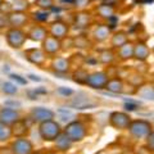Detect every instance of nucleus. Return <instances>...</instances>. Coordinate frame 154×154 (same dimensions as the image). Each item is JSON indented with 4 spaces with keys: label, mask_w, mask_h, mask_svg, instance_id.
<instances>
[{
    "label": "nucleus",
    "mask_w": 154,
    "mask_h": 154,
    "mask_svg": "<svg viewBox=\"0 0 154 154\" xmlns=\"http://www.w3.org/2000/svg\"><path fill=\"white\" fill-rule=\"evenodd\" d=\"M127 131H128V135L135 141H143V140H145L149 136V134L153 131L152 121L144 119V118L132 119L127 128Z\"/></svg>",
    "instance_id": "1"
},
{
    "label": "nucleus",
    "mask_w": 154,
    "mask_h": 154,
    "mask_svg": "<svg viewBox=\"0 0 154 154\" xmlns=\"http://www.w3.org/2000/svg\"><path fill=\"white\" fill-rule=\"evenodd\" d=\"M63 132L73 141V144L81 143L88 137L89 127H88V125L84 121H81V119H73V121L68 122L63 127Z\"/></svg>",
    "instance_id": "2"
},
{
    "label": "nucleus",
    "mask_w": 154,
    "mask_h": 154,
    "mask_svg": "<svg viewBox=\"0 0 154 154\" xmlns=\"http://www.w3.org/2000/svg\"><path fill=\"white\" fill-rule=\"evenodd\" d=\"M37 132L42 141L54 143L55 139L63 132V127L60 126V123L58 121L51 119V121H46V122H42L38 125Z\"/></svg>",
    "instance_id": "3"
},
{
    "label": "nucleus",
    "mask_w": 154,
    "mask_h": 154,
    "mask_svg": "<svg viewBox=\"0 0 154 154\" xmlns=\"http://www.w3.org/2000/svg\"><path fill=\"white\" fill-rule=\"evenodd\" d=\"M27 32H25L22 28H8L5 32V40L7 44L12 48V49H21L27 41Z\"/></svg>",
    "instance_id": "4"
},
{
    "label": "nucleus",
    "mask_w": 154,
    "mask_h": 154,
    "mask_svg": "<svg viewBox=\"0 0 154 154\" xmlns=\"http://www.w3.org/2000/svg\"><path fill=\"white\" fill-rule=\"evenodd\" d=\"M131 121L132 118L130 113L123 112V110H114V112L109 113V119H108L109 126L113 127L114 130H118V131L127 130Z\"/></svg>",
    "instance_id": "5"
},
{
    "label": "nucleus",
    "mask_w": 154,
    "mask_h": 154,
    "mask_svg": "<svg viewBox=\"0 0 154 154\" xmlns=\"http://www.w3.org/2000/svg\"><path fill=\"white\" fill-rule=\"evenodd\" d=\"M68 105H69L71 108L84 110V109L96 108V107H98V102L94 100L90 95H88L86 93L80 91V93L75 94L73 98H71V100L68 102Z\"/></svg>",
    "instance_id": "6"
},
{
    "label": "nucleus",
    "mask_w": 154,
    "mask_h": 154,
    "mask_svg": "<svg viewBox=\"0 0 154 154\" xmlns=\"http://www.w3.org/2000/svg\"><path fill=\"white\" fill-rule=\"evenodd\" d=\"M28 118H30L33 123L40 125L42 122L54 119L55 112L46 107H33L30 109V112H28Z\"/></svg>",
    "instance_id": "7"
},
{
    "label": "nucleus",
    "mask_w": 154,
    "mask_h": 154,
    "mask_svg": "<svg viewBox=\"0 0 154 154\" xmlns=\"http://www.w3.org/2000/svg\"><path fill=\"white\" fill-rule=\"evenodd\" d=\"M12 154H32L35 152V145L28 137H16L9 143Z\"/></svg>",
    "instance_id": "8"
},
{
    "label": "nucleus",
    "mask_w": 154,
    "mask_h": 154,
    "mask_svg": "<svg viewBox=\"0 0 154 154\" xmlns=\"http://www.w3.org/2000/svg\"><path fill=\"white\" fill-rule=\"evenodd\" d=\"M109 79L110 77L105 71H96L93 73H89L86 86H89L94 90H103L105 89V85H107Z\"/></svg>",
    "instance_id": "9"
},
{
    "label": "nucleus",
    "mask_w": 154,
    "mask_h": 154,
    "mask_svg": "<svg viewBox=\"0 0 154 154\" xmlns=\"http://www.w3.org/2000/svg\"><path fill=\"white\" fill-rule=\"evenodd\" d=\"M48 30H49V35L58 38V40L63 41L64 38L68 36V32H69V25L68 23H66L64 21H62V19H57V21L51 22L49 27H48Z\"/></svg>",
    "instance_id": "10"
},
{
    "label": "nucleus",
    "mask_w": 154,
    "mask_h": 154,
    "mask_svg": "<svg viewBox=\"0 0 154 154\" xmlns=\"http://www.w3.org/2000/svg\"><path fill=\"white\" fill-rule=\"evenodd\" d=\"M21 117V113H19L18 109L14 108H9V107H4L0 109V122L8 125V126H13L17 121H19Z\"/></svg>",
    "instance_id": "11"
},
{
    "label": "nucleus",
    "mask_w": 154,
    "mask_h": 154,
    "mask_svg": "<svg viewBox=\"0 0 154 154\" xmlns=\"http://www.w3.org/2000/svg\"><path fill=\"white\" fill-rule=\"evenodd\" d=\"M25 57L26 59L30 62V63L35 64L37 67H42L45 64L46 62V54L45 51L42 49H36V48H33V49H28L25 51Z\"/></svg>",
    "instance_id": "12"
},
{
    "label": "nucleus",
    "mask_w": 154,
    "mask_h": 154,
    "mask_svg": "<svg viewBox=\"0 0 154 154\" xmlns=\"http://www.w3.org/2000/svg\"><path fill=\"white\" fill-rule=\"evenodd\" d=\"M41 49L45 51L46 55H57L62 50V41L49 35L41 42Z\"/></svg>",
    "instance_id": "13"
},
{
    "label": "nucleus",
    "mask_w": 154,
    "mask_h": 154,
    "mask_svg": "<svg viewBox=\"0 0 154 154\" xmlns=\"http://www.w3.org/2000/svg\"><path fill=\"white\" fill-rule=\"evenodd\" d=\"M9 26L13 28H22L25 27L28 21H30V16L26 12H12L7 17Z\"/></svg>",
    "instance_id": "14"
},
{
    "label": "nucleus",
    "mask_w": 154,
    "mask_h": 154,
    "mask_svg": "<svg viewBox=\"0 0 154 154\" xmlns=\"http://www.w3.org/2000/svg\"><path fill=\"white\" fill-rule=\"evenodd\" d=\"M48 36H49V30L45 26H41V25L32 26L27 31V37L36 42H42Z\"/></svg>",
    "instance_id": "15"
},
{
    "label": "nucleus",
    "mask_w": 154,
    "mask_h": 154,
    "mask_svg": "<svg viewBox=\"0 0 154 154\" xmlns=\"http://www.w3.org/2000/svg\"><path fill=\"white\" fill-rule=\"evenodd\" d=\"M50 67L53 68V72L68 75V72L71 69V59H67L64 57H54L51 59Z\"/></svg>",
    "instance_id": "16"
},
{
    "label": "nucleus",
    "mask_w": 154,
    "mask_h": 154,
    "mask_svg": "<svg viewBox=\"0 0 154 154\" xmlns=\"http://www.w3.org/2000/svg\"><path fill=\"white\" fill-rule=\"evenodd\" d=\"M13 139L16 137H27L30 134V125H28V118H21L19 121L12 126Z\"/></svg>",
    "instance_id": "17"
},
{
    "label": "nucleus",
    "mask_w": 154,
    "mask_h": 154,
    "mask_svg": "<svg viewBox=\"0 0 154 154\" xmlns=\"http://www.w3.org/2000/svg\"><path fill=\"white\" fill-rule=\"evenodd\" d=\"M72 145H73V141H72L64 132H62L59 136L55 139V141H54V149H55V152L63 153V154H66L67 152H69L71 149H72Z\"/></svg>",
    "instance_id": "18"
},
{
    "label": "nucleus",
    "mask_w": 154,
    "mask_h": 154,
    "mask_svg": "<svg viewBox=\"0 0 154 154\" xmlns=\"http://www.w3.org/2000/svg\"><path fill=\"white\" fill-rule=\"evenodd\" d=\"M91 23V14L86 11H79L73 17V26L75 28L82 30V28H88Z\"/></svg>",
    "instance_id": "19"
},
{
    "label": "nucleus",
    "mask_w": 154,
    "mask_h": 154,
    "mask_svg": "<svg viewBox=\"0 0 154 154\" xmlns=\"http://www.w3.org/2000/svg\"><path fill=\"white\" fill-rule=\"evenodd\" d=\"M105 90L109 91L110 94H122L125 91V82L122 79H119L118 76L110 77L108 80L107 85H105Z\"/></svg>",
    "instance_id": "20"
},
{
    "label": "nucleus",
    "mask_w": 154,
    "mask_h": 154,
    "mask_svg": "<svg viewBox=\"0 0 154 154\" xmlns=\"http://www.w3.org/2000/svg\"><path fill=\"white\" fill-rule=\"evenodd\" d=\"M110 35V28L108 25H98L93 31V38L96 42H104Z\"/></svg>",
    "instance_id": "21"
},
{
    "label": "nucleus",
    "mask_w": 154,
    "mask_h": 154,
    "mask_svg": "<svg viewBox=\"0 0 154 154\" xmlns=\"http://www.w3.org/2000/svg\"><path fill=\"white\" fill-rule=\"evenodd\" d=\"M150 54V50H149V46L145 42H136L134 44V58H136L137 60H146Z\"/></svg>",
    "instance_id": "22"
},
{
    "label": "nucleus",
    "mask_w": 154,
    "mask_h": 154,
    "mask_svg": "<svg viewBox=\"0 0 154 154\" xmlns=\"http://www.w3.org/2000/svg\"><path fill=\"white\" fill-rule=\"evenodd\" d=\"M139 98L154 102V85H141L136 90Z\"/></svg>",
    "instance_id": "23"
},
{
    "label": "nucleus",
    "mask_w": 154,
    "mask_h": 154,
    "mask_svg": "<svg viewBox=\"0 0 154 154\" xmlns=\"http://www.w3.org/2000/svg\"><path fill=\"white\" fill-rule=\"evenodd\" d=\"M117 55L121 60H128L134 58V44L131 41H127L123 46H121L117 51Z\"/></svg>",
    "instance_id": "24"
},
{
    "label": "nucleus",
    "mask_w": 154,
    "mask_h": 154,
    "mask_svg": "<svg viewBox=\"0 0 154 154\" xmlns=\"http://www.w3.org/2000/svg\"><path fill=\"white\" fill-rule=\"evenodd\" d=\"M128 41V37H127V33L125 31H118L116 32L114 35L112 36V40H110V44L114 49H119L121 46H123L126 42Z\"/></svg>",
    "instance_id": "25"
},
{
    "label": "nucleus",
    "mask_w": 154,
    "mask_h": 154,
    "mask_svg": "<svg viewBox=\"0 0 154 154\" xmlns=\"http://www.w3.org/2000/svg\"><path fill=\"white\" fill-rule=\"evenodd\" d=\"M13 139V131H12V126L0 122V144H5V143H11Z\"/></svg>",
    "instance_id": "26"
},
{
    "label": "nucleus",
    "mask_w": 154,
    "mask_h": 154,
    "mask_svg": "<svg viewBox=\"0 0 154 154\" xmlns=\"http://www.w3.org/2000/svg\"><path fill=\"white\" fill-rule=\"evenodd\" d=\"M88 77H89V72L85 68H81V67L72 72V80L79 85H86Z\"/></svg>",
    "instance_id": "27"
},
{
    "label": "nucleus",
    "mask_w": 154,
    "mask_h": 154,
    "mask_svg": "<svg viewBox=\"0 0 154 154\" xmlns=\"http://www.w3.org/2000/svg\"><path fill=\"white\" fill-rule=\"evenodd\" d=\"M50 18V12L49 11H41V9H37V11L31 13V19L35 21L37 25L40 23H46Z\"/></svg>",
    "instance_id": "28"
},
{
    "label": "nucleus",
    "mask_w": 154,
    "mask_h": 154,
    "mask_svg": "<svg viewBox=\"0 0 154 154\" xmlns=\"http://www.w3.org/2000/svg\"><path fill=\"white\" fill-rule=\"evenodd\" d=\"M96 13H98L102 18H105V19L108 21L110 17H113V16H114V7H113V5H108V4L102 3L98 8H96Z\"/></svg>",
    "instance_id": "29"
},
{
    "label": "nucleus",
    "mask_w": 154,
    "mask_h": 154,
    "mask_svg": "<svg viewBox=\"0 0 154 154\" xmlns=\"http://www.w3.org/2000/svg\"><path fill=\"white\" fill-rule=\"evenodd\" d=\"M116 59V54L112 49H103L100 50L98 55V60L103 64H110Z\"/></svg>",
    "instance_id": "30"
},
{
    "label": "nucleus",
    "mask_w": 154,
    "mask_h": 154,
    "mask_svg": "<svg viewBox=\"0 0 154 154\" xmlns=\"http://www.w3.org/2000/svg\"><path fill=\"white\" fill-rule=\"evenodd\" d=\"M31 7L30 0H13L12 2V8L13 12H26Z\"/></svg>",
    "instance_id": "31"
},
{
    "label": "nucleus",
    "mask_w": 154,
    "mask_h": 154,
    "mask_svg": "<svg viewBox=\"0 0 154 154\" xmlns=\"http://www.w3.org/2000/svg\"><path fill=\"white\" fill-rule=\"evenodd\" d=\"M2 91L5 95L14 96L18 93V86H17V84H13L12 81H5V82L2 84Z\"/></svg>",
    "instance_id": "32"
},
{
    "label": "nucleus",
    "mask_w": 154,
    "mask_h": 154,
    "mask_svg": "<svg viewBox=\"0 0 154 154\" xmlns=\"http://www.w3.org/2000/svg\"><path fill=\"white\" fill-rule=\"evenodd\" d=\"M33 4L41 11H51V8L55 5V0H35Z\"/></svg>",
    "instance_id": "33"
},
{
    "label": "nucleus",
    "mask_w": 154,
    "mask_h": 154,
    "mask_svg": "<svg viewBox=\"0 0 154 154\" xmlns=\"http://www.w3.org/2000/svg\"><path fill=\"white\" fill-rule=\"evenodd\" d=\"M88 44H89L88 37H85V36H82V35L77 36V37H75V38H72V45L76 46V48H80V49L88 48Z\"/></svg>",
    "instance_id": "34"
},
{
    "label": "nucleus",
    "mask_w": 154,
    "mask_h": 154,
    "mask_svg": "<svg viewBox=\"0 0 154 154\" xmlns=\"http://www.w3.org/2000/svg\"><path fill=\"white\" fill-rule=\"evenodd\" d=\"M144 143H145L144 145L146 146L148 150L152 154H154V130L150 134H149V136L145 139V140H144Z\"/></svg>",
    "instance_id": "35"
},
{
    "label": "nucleus",
    "mask_w": 154,
    "mask_h": 154,
    "mask_svg": "<svg viewBox=\"0 0 154 154\" xmlns=\"http://www.w3.org/2000/svg\"><path fill=\"white\" fill-rule=\"evenodd\" d=\"M123 107H125V109H126V110H128V112H132V110L140 109V108H139V107H140V103H137L136 100L128 99V102H125Z\"/></svg>",
    "instance_id": "36"
},
{
    "label": "nucleus",
    "mask_w": 154,
    "mask_h": 154,
    "mask_svg": "<svg viewBox=\"0 0 154 154\" xmlns=\"http://www.w3.org/2000/svg\"><path fill=\"white\" fill-rule=\"evenodd\" d=\"M91 0H73V8L79 9V11H85V8L90 5Z\"/></svg>",
    "instance_id": "37"
},
{
    "label": "nucleus",
    "mask_w": 154,
    "mask_h": 154,
    "mask_svg": "<svg viewBox=\"0 0 154 154\" xmlns=\"http://www.w3.org/2000/svg\"><path fill=\"white\" fill-rule=\"evenodd\" d=\"M57 93L62 96H64V98H69V96L75 95V91L69 88H66V86H59V88L57 89Z\"/></svg>",
    "instance_id": "38"
},
{
    "label": "nucleus",
    "mask_w": 154,
    "mask_h": 154,
    "mask_svg": "<svg viewBox=\"0 0 154 154\" xmlns=\"http://www.w3.org/2000/svg\"><path fill=\"white\" fill-rule=\"evenodd\" d=\"M9 79L14 82H17L18 85H27V79L26 77H22L18 73H9Z\"/></svg>",
    "instance_id": "39"
},
{
    "label": "nucleus",
    "mask_w": 154,
    "mask_h": 154,
    "mask_svg": "<svg viewBox=\"0 0 154 154\" xmlns=\"http://www.w3.org/2000/svg\"><path fill=\"white\" fill-rule=\"evenodd\" d=\"M0 12L5 13V16L8 17L9 14L13 12V8H12V3H8V2H4L2 4V7H0Z\"/></svg>",
    "instance_id": "40"
},
{
    "label": "nucleus",
    "mask_w": 154,
    "mask_h": 154,
    "mask_svg": "<svg viewBox=\"0 0 154 154\" xmlns=\"http://www.w3.org/2000/svg\"><path fill=\"white\" fill-rule=\"evenodd\" d=\"M117 23H118V17H117V16L110 17V18L108 19V21H107V25H108V27L110 28V31L114 30L116 26H117Z\"/></svg>",
    "instance_id": "41"
},
{
    "label": "nucleus",
    "mask_w": 154,
    "mask_h": 154,
    "mask_svg": "<svg viewBox=\"0 0 154 154\" xmlns=\"http://www.w3.org/2000/svg\"><path fill=\"white\" fill-rule=\"evenodd\" d=\"M4 105H5V107H9V108L17 109L18 107H21V103H19V102H14V100H7V102L4 103Z\"/></svg>",
    "instance_id": "42"
},
{
    "label": "nucleus",
    "mask_w": 154,
    "mask_h": 154,
    "mask_svg": "<svg viewBox=\"0 0 154 154\" xmlns=\"http://www.w3.org/2000/svg\"><path fill=\"white\" fill-rule=\"evenodd\" d=\"M59 5L63 7H73V0H59Z\"/></svg>",
    "instance_id": "43"
},
{
    "label": "nucleus",
    "mask_w": 154,
    "mask_h": 154,
    "mask_svg": "<svg viewBox=\"0 0 154 154\" xmlns=\"http://www.w3.org/2000/svg\"><path fill=\"white\" fill-rule=\"evenodd\" d=\"M27 77H28V79H30L31 81H36V82H41V81H42V79H41L40 76L33 75V73H30V75H28Z\"/></svg>",
    "instance_id": "44"
},
{
    "label": "nucleus",
    "mask_w": 154,
    "mask_h": 154,
    "mask_svg": "<svg viewBox=\"0 0 154 154\" xmlns=\"http://www.w3.org/2000/svg\"><path fill=\"white\" fill-rule=\"evenodd\" d=\"M0 154H12L11 148L8 146H0Z\"/></svg>",
    "instance_id": "45"
},
{
    "label": "nucleus",
    "mask_w": 154,
    "mask_h": 154,
    "mask_svg": "<svg viewBox=\"0 0 154 154\" xmlns=\"http://www.w3.org/2000/svg\"><path fill=\"white\" fill-rule=\"evenodd\" d=\"M102 2L104 3V4H108V5H113L114 7V4L118 2V0H102Z\"/></svg>",
    "instance_id": "46"
},
{
    "label": "nucleus",
    "mask_w": 154,
    "mask_h": 154,
    "mask_svg": "<svg viewBox=\"0 0 154 154\" xmlns=\"http://www.w3.org/2000/svg\"><path fill=\"white\" fill-rule=\"evenodd\" d=\"M153 2H154V0H140V3H141V4H148V3H149V4H152Z\"/></svg>",
    "instance_id": "47"
},
{
    "label": "nucleus",
    "mask_w": 154,
    "mask_h": 154,
    "mask_svg": "<svg viewBox=\"0 0 154 154\" xmlns=\"http://www.w3.org/2000/svg\"><path fill=\"white\" fill-rule=\"evenodd\" d=\"M44 154H58V152H55V150H46V152H44Z\"/></svg>",
    "instance_id": "48"
},
{
    "label": "nucleus",
    "mask_w": 154,
    "mask_h": 154,
    "mask_svg": "<svg viewBox=\"0 0 154 154\" xmlns=\"http://www.w3.org/2000/svg\"><path fill=\"white\" fill-rule=\"evenodd\" d=\"M3 72H9V66L8 64L3 67Z\"/></svg>",
    "instance_id": "49"
},
{
    "label": "nucleus",
    "mask_w": 154,
    "mask_h": 154,
    "mask_svg": "<svg viewBox=\"0 0 154 154\" xmlns=\"http://www.w3.org/2000/svg\"><path fill=\"white\" fill-rule=\"evenodd\" d=\"M32 154H44V152H41V150H35Z\"/></svg>",
    "instance_id": "50"
},
{
    "label": "nucleus",
    "mask_w": 154,
    "mask_h": 154,
    "mask_svg": "<svg viewBox=\"0 0 154 154\" xmlns=\"http://www.w3.org/2000/svg\"><path fill=\"white\" fill-rule=\"evenodd\" d=\"M4 3V0H0V7H2V4Z\"/></svg>",
    "instance_id": "51"
},
{
    "label": "nucleus",
    "mask_w": 154,
    "mask_h": 154,
    "mask_svg": "<svg viewBox=\"0 0 154 154\" xmlns=\"http://www.w3.org/2000/svg\"><path fill=\"white\" fill-rule=\"evenodd\" d=\"M152 125H153V130H154V119H153V121H152Z\"/></svg>",
    "instance_id": "52"
},
{
    "label": "nucleus",
    "mask_w": 154,
    "mask_h": 154,
    "mask_svg": "<svg viewBox=\"0 0 154 154\" xmlns=\"http://www.w3.org/2000/svg\"><path fill=\"white\" fill-rule=\"evenodd\" d=\"M0 85H2V82H0Z\"/></svg>",
    "instance_id": "53"
}]
</instances>
